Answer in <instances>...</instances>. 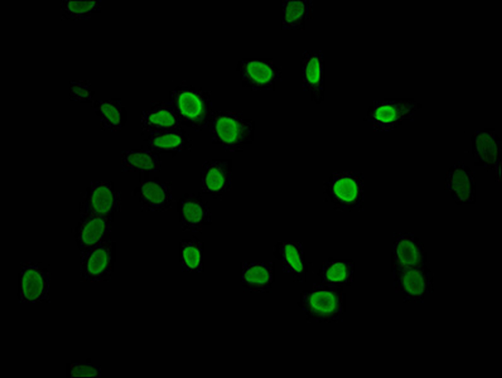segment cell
<instances>
[{
	"mask_svg": "<svg viewBox=\"0 0 502 378\" xmlns=\"http://www.w3.org/2000/svg\"><path fill=\"white\" fill-rule=\"evenodd\" d=\"M180 122L175 113L162 103L141 113V129L150 134L177 130Z\"/></svg>",
	"mask_w": 502,
	"mask_h": 378,
	"instance_id": "obj_13",
	"label": "cell"
},
{
	"mask_svg": "<svg viewBox=\"0 0 502 378\" xmlns=\"http://www.w3.org/2000/svg\"><path fill=\"white\" fill-rule=\"evenodd\" d=\"M70 95L74 100L80 101L88 99L90 92L87 86L77 84L71 87Z\"/></svg>",
	"mask_w": 502,
	"mask_h": 378,
	"instance_id": "obj_30",
	"label": "cell"
},
{
	"mask_svg": "<svg viewBox=\"0 0 502 378\" xmlns=\"http://www.w3.org/2000/svg\"><path fill=\"white\" fill-rule=\"evenodd\" d=\"M404 290L409 294L419 295L424 290V281L422 274L415 270L405 271L402 277Z\"/></svg>",
	"mask_w": 502,
	"mask_h": 378,
	"instance_id": "obj_26",
	"label": "cell"
},
{
	"mask_svg": "<svg viewBox=\"0 0 502 378\" xmlns=\"http://www.w3.org/2000/svg\"><path fill=\"white\" fill-rule=\"evenodd\" d=\"M477 149L481 158L489 164L497 160L498 149L493 137L489 133L479 135L476 140Z\"/></svg>",
	"mask_w": 502,
	"mask_h": 378,
	"instance_id": "obj_25",
	"label": "cell"
},
{
	"mask_svg": "<svg viewBox=\"0 0 502 378\" xmlns=\"http://www.w3.org/2000/svg\"><path fill=\"white\" fill-rule=\"evenodd\" d=\"M80 214L78 236L80 249L96 246L111 238V216Z\"/></svg>",
	"mask_w": 502,
	"mask_h": 378,
	"instance_id": "obj_9",
	"label": "cell"
},
{
	"mask_svg": "<svg viewBox=\"0 0 502 378\" xmlns=\"http://www.w3.org/2000/svg\"><path fill=\"white\" fill-rule=\"evenodd\" d=\"M394 258L399 266H413L418 260L415 246L412 242L405 239H400L397 242Z\"/></svg>",
	"mask_w": 502,
	"mask_h": 378,
	"instance_id": "obj_24",
	"label": "cell"
},
{
	"mask_svg": "<svg viewBox=\"0 0 502 378\" xmlns=\"http://www.w3.org/2000/svg\"><path fill=\"white\" fill-rule=\"evenodd\" d=\"M70 378H94L101 376V369L91 363H73L70 371Z\"/></svg>",
	"mask_w": 502,
	"mask_h": 378,
	"instance_id": "obj_28",
	"label": "cell"
},
{
	"mask_svg": "<svg viewBox=\"0 0 502 378\" xmlns=\"http://www.w3.org/2000/svg\"><path fill=\"white\" fill-rule=\"evenodd\" d=\"M203 244L199 240L181 242V267L184 272L203 270Z\"/></svg>",
	"mask_w": 502,
	"mask_h": 378,
	"instance_id": "obj_22",
	"label": "cell"
},
{
	"mask_svg": "<svg viewBox=\"0 0 502 378\" xmlns=\"http://www.w3.org/2000/svg\"><path fill=\"white\" fill-rule=\"evenodd\" d=\"M149 137L148 142L151 151H180L184 143L181 132L178 129L151 133Z\"/></svg>",
	"mask_w": 502,
	"mask_h": 378,
	"instance_id": "obj_23",
	"label": "cell"
},
{
	"mask_svg": "<svg viewBox=\"0 0 502 378\" xmlns=\"http://www.w3.org/2000/svg\"><path fill=\"white\" fill-rule=\"evenodd\" d=\"M201 188L205 192L219 193L232 189L231 173L226 162H205L201 172Z\"/></svg>",
	"mask_w": 502,
	"mask_h": 378,
	"instance_id": "obj_15",
	"label": "cell"
},
{
	"mask_svg": "<svg viewBox=\"0 0 502 378\" xmlns=\"http://www.w3.org/2000/svg\"><path fill=\"white\" fill-rule=\"evenodd\" d=\"M452 186L461 201H465L469 199L471 193L470 183L465 172L461 170L455 171L452 175Z\"/></svg>",
	"mask_w": 502,
	"mask_h": 378,
	"instance_id": "obj_27",
	"label": "cell"
},
{
	"mask_svg": "<svg viewBox=\"0 0 502 378\" xmlns=\"http://www.w3.org/2000/svg\"><path fill=\"white\" fill-rule=\"evenodd\" d=\"M111 238L94 246L80 249L81 282H101L111 270Z\"/></svg>",
	"mask_w": 502,
	"mask_h": 378,
	"instance_id": "obj_3",
	"label": "cell"
},
{
	"mask_svg": "<svg viewBox=\"0 0 502 378\" xmlns=\"http://www.w3.org/2000/svg\"><path fill=\"white\" fill-rule=\"evenodd\" d=\"M120 159L123 172H157L162 169L160 156L151 151H123Z\"/></svg>",
	"mask_w": 502,
	"mask_h": 378,
	"instance_id": "obj_17",
	"label": "cell"
},
{
	"mask_svg": "<svg viewBox=\"0 0 502 378\" xmlns=\"http://www.w3.org/2000/svg\"><path fill=\"white\" fill-rule=\"evenodd\" d=\"M240 70L243 81L254 90L271 89L281 76V71L268 61H242Z\"/></svg>",
	"mask_w": 502,
	"mask_h": 378,
	"instance_id": "obj_8",
	"label": "cell"
},
{
	"mask_svg": "<svg viewBox=\"0 0 502 378\" xmlns=\"http://www.w3.org/2000/svg\"><path fill=\"white\" fill-rule=\"evenodd\" d=\"M404 111V106L400 102L374 101L372 109L368 114L367 119L371 123L374 131H389L393 129Z\"/></svg>",
	"mask_w": 502,
	"mask_h": 378,
	"instance_id": "obj_14",
	"label": "cell"
},
{
	"mask_svg": "<svg viewBox=\"0 0 502 378\" xmlns=\"http://www.w3.org/2000/svg\"><path fill=\"white\" fill-rule=\"evenodd\" d=\"M171 183L147 181L141 185L142 210L165 212L171 211L174 201Z\"/></svg>",
	"mask_w": 502,
	"mask_h": 378,
	"instance_id": "obj_10",
	"label": "cell"
},
{
	"mask_svg": "<svg viewBox=\"0 0 502 378\" xmlns=\"http://www.w3.org/2000/svg\"><path fill=\"white\" fill-rule=\"evenodd\" d=\"M98 3L96 0H70L64 5L65 10L72 14L81 15L96 8Z\"/></svg>",
	"mask_w": 502,
	"mask_h": 378,
	"instance_id": "obj_29",
	"label": "cell"
},
{
	"mask_svg": "<svg viewBox=\"0 0 502 378\" xmlns=\"http://www.w3.org/2000/svg\"><path fill=\"white\" fill-rule=\"evenodd\" d=\"M20 303L50 302V274L39 264L31 261L21 262Z\"/></svg>",
	"mask_w": 502,
	"mask_h": 378,
	"instance_id": "obj_5",
	"label": "cell"
},
{
	"mask_svg": "<svg viewBox=\"0 0 502 378\" xmlns=\"http://www.w3.org/2000/svg\"><path fill=\"white\" fill-rule=\"evenodd\" d=\"M324 188L336 210L345 212L362 209L364 176L362 172H333L329 180L324 183Z\"/></svg>",
	"mask_w": 502,
	"mask_h": 378,
	"instance_id": "obj_1",
	"label": "cell"
},
{
	"mask_svg": "<svg viewBox=\"0 0 502 378\" xmlns=\"http://www.w3.org/2000/svg\"><path fill=\"white\" fill-rule=\"evenodd\" d=\"M283 18L282 29H296L305 21L310 20L313 12L311 0H282Z\"/></svg>",
	"mask_w": 502,
	"mask_h": 378,
	"instance_id": "obj_18",
	"label": "cell"
},
{
	"mask_svg": "<svg viewBox=\"0 0 502 378\" xmlns=\"http://www.w3.org/2000/svg\"><path fill=\"white\" fill-rule=\"evenodd\" d=\"M303 310L320 319H333L341 311L339 294L333 289H318L304 293Z\"/></svg>",
	"mask_w": 502,
	"mask_h": 378,
	"instance_id": "obj_7",
	"label": "cell"
},
{
	"mask_svg": "<svg viewBox=\"0 0 502 378\" xmlns=\"http://www.w3.org/2000/svg\"><path fill=\"white\" fill-rule=\"evenodd\" d=\"M353 266V264L349 261L324 262L321 269L322 283L333 285L351 281Z\"/></svg>",
	"mask_w": 502,
	"mask_h": 378,
	"instance_id": "obj_20",
	"label": "cell"
},
{
	"mask_svg": "<svg viewBox=\"0 0 502 378\" xmlns=\"http://www.w3.org/2000/svg\"><path fill=\"white\" fill-rule=\"evenodd\" d=\"M81 212L111 216L121 211V193L114 190L110 182L91 181L83 196Z\"/></svg>",
	"mask_w": 502,
	"mask_h": 378,
	"instance_id": "obj_6",
	"label": "cell"
},
{
	"mask_svg": "<svg viewBox=\"0 0 502 378\" xmlns=\"http://www.w3.org/2000/svg\"><path fill=\"white\" fill-rule=\"evenodd\" d=\"M250 125L239 113L220 112L214 114L211 127L212 140L227 149L237 148L249 136Z\"/></svg>",
	"mask_w": 502,
	"mask_h": 378,
	"instance_id": "obj_4",
	"label": "cell"
},
{
	"mask_svg": "<svg viewBox=\"0 0 502 378\" xmlns=\"http://www.w3.org/2000/svg\"><path fill=\"white\" fill-rule=\"evenodd\" d=\"M209 97L202 91L182 89L174 90L171 100L162 103L170 108L180 122L202 125L208 113Z\"/></svg>",
	"mask_w": 502,
	"mask_h": 378,
	"instance_id": "obj_2",
	"label": "cell"
},
{
	"mask_svg": "<svg viewBox=\"0 0 502 378\" xmlns=\"http://www.w3.org/2000/svg\"><path fill=\"white\" fill-rule=\"evenodd\" d=\"M324 55L321 50H305L302 53V87L304 91L312 92L319 100L323 88L322 74Z\"/></svg>",
	"mask_w": 502,
	"mask_h": 378,
	"instance_id": "obj_11",
	"label": "cell"
},
{
	"mask_svg": "<svg viewBox=\"0 0 502 378\" xmlns=\"http://www.w3.org/2000/svg\"><path fill=\"white\" fill-rule=\"evenodd\" d=\"M282 271L295 277L301 276L304 270L303 243L283 242L278 245Z\"/></svg>",
	"mask_w": 502,
	"mask_h": 378,
	"instance_id": "obj_19",
	"label": "cell"
},
{
	"mask_svg": "<svg viewBox=\"0 0 502 378\" xmlns=\"http://www.w3.org/2000/svg\"><path fill=\"white\" fill-rule=\"evenodd\" d=\"M95 105L100 114L103 131H119L122 128L121 103L120 101H99Z\"/></svg>",
	"mask_w": 502,
	"mask_h": 378,
	"instance_id": "obj_21",
	"label": "cell"
},
{
	"mask_svg": "<svg viewBox=\"0 0 502 378\" xmlns=\"http://www.w3.org/2000/svg\"><path fill=\"white\" fill-rule=\"evenodd\" d=\"M181 229L183 232H200L204 225L212 222V213L207 204L189 196L181 202Z\"/></svg>",
	"mask_w": 502,
	"mask_h": 378,
	"instance_id": "obj_12",
	"label": "cell"
},
{
	"mask_svg": "<svg viewBox=\"0 0 502 378\" xmlns=\"http://www.w3.org/2000/svg\"><path fill=\"white\" fill-rule=\"evenodd\" d=\"M273 262H249L242 264V282L246 290L264 292L270 288L273 281Z\"/></svg>",
	"mask_w": 502,
	"mask_h": 378,
	"instance_id": "obj_16",
	"label": "cell"
}]
</instances>
